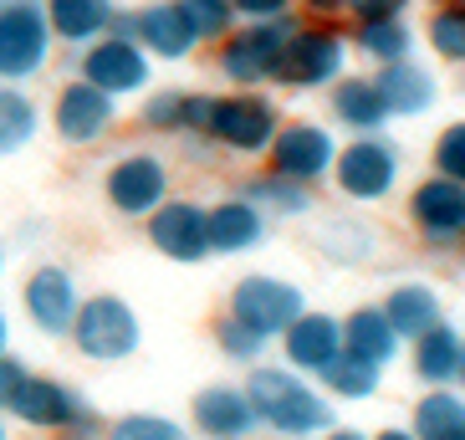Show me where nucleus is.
I'll list each match as a JSON object with an SVG mask.
<instances>
[{
	"mask_svg": "<svg viewBox=\"0 0 465 440\" xmlns=\"http://www.w3.org/2000/svg\"><path fill=\"white\" fill-rule=\"evenodd\" d=\"M246 399L256 410V425H272L276 435H328L332 405L317 395L297 369H266L256 364L246 379Z\"/></svg>",
	"mask_w": 465,
	"mask_h": 440,
	"instance_id": "f257e3e1",
	"label": "nucleus"
},
{
	"mask_svg": "<svg viewBox=\"0 0 465 440\" xmlns=\"http://www.w3.org/2000/svg\"><path fill=\"white\" fill-rule=\"evenodd\" d=\"M72 344L77 354L97 358V364H118V358H134L138 344H143V328H138V313L113 297V292H97L87 303H77V317H72Z\"/></svg>",
	"mask_w": 465,
	"mask_h": 440,
	"instance_id": "f03ea898",
	"label": "nucleus"
},
{
	"mask_svg": "<svg viewBox=\"0 0 465 440\" xmlns=\"http://www.w3.org/2000/svg\"><path fill=\"white\" fill-rule=\"evenodd\" d=\"M11 415L31 430H67L77 440H87L97 430V410L77 389L62 385V379H36V374L21 379V389L11 399Z\"/></svg>",
	"mask_w": 465,
	"mask_h": 440,
	"instance_id": "7ed1b4c3",
	"label": "nucleus"
},
{
	"mask_svg": "<svg viewBox=\"0 0 465 440\" xmlns=\"http://www.w3.org/2000/svg\"><path fill=\"white\" fill-rule=\"evenodd\" d=\"M52 26L42 0H0V83H21L46 67Z\"/></svg>",
	"mask_w": 465,
	"mask_h": 440,
	"instance_id": "20e7f679",
	"label": "nucleus"
},
{
	"mask_svg": "<svg viewBox=\"0 0 465 440\" xmlns=\"http://www.w3.org/2000/svg\"><path fill=\"white\" fill-rule=\"evenodd\" d=\"M297 31V15H272V21H256L246 31H231L225 46H220V72L231 77L235 87H251L256 93L261 83H272L276 62H282V46Z\"/></svg>",
	"mask_w": 465,
	"mask_h": 440,
	"instance_id": "39448f33",
	"label": "nucleus"
},
{
	"mask_svg": "<svg viewBox=\"0 0 465 440\" xmlns=\"http://www.w3.org/2000/svg\"><path fill=\"white\" fill-rule=\"evenodd\" d=\"M276 128H282L276 103H266L256 93H235V97H210V113H205L200 134H210L231 154H266Z\"/></svg>",
	"mask_w": 465,
	"mask_h": 440,
	"instance_id": "423d86ee",
	"label": "nucleus"
},
{
	"mask_svg": "<svg viewBox=\"0 0 465 440\" xmlns=\"http://www.w3.org/2000/svg\"><path fill=\"white\" fill-rule=\"evenodd\" d=\"M342 67H348V42H342L332 26H297L287 36V46H282V62H276V83L287 87H328L342 77Z\"/></svg>",
	"mask_w": 465,
	"mask_h": 440,
	"instance_id": "0eeeda50",
	"label": "nucleus"
},
{
	"mask_svg": "<svg viewBox=\"0 0 465 440\" xmlns=\"http://www.w3.org/2000/svg\"><path fill=\"white\" fill-rule=\"evenodd\" d=\"M297 313H307V297H302V287H292L282 276H241L231 292V317L246 323L251 333H261L266 344L282 338Z\"/></svg>",
	"mask_w": 465,
	"mask_h": 440,
	"instance_id": "6e6552de",
	"label": "nucleus"
},
{
	"mask_svg": "<svg viewBox=\"0 0 465 440\" xmlns=\"http://www.w3.org/2000/svg\"><path fill=\"white\" fill-rule=\"evenodd\" d=\"M332 169H338V190L348 195V200L373 205V200H389L394 185H399V149L383 134L379 138L358 134V144H348V149L332 159Z\"/></svg>",
	"mask_w": 465,
	"mask_h": 440,
	"instance_id": "1a4fd4ad",
	"label": "nucleus"
},
{
	"mask_svg": "<svg viewBox=\"0 0 465 440\" xmlns=\"http://www.w3.org/2000/svg\"><path fill=\"white\" fill-rule=\"evenodd\" d=\"M149 52L134 42V36H97L87 42V56H83V83H93L97 93L108 97H124V93H143L149 87Z\"/></svg>",
	"mask_w": 465,
	"mask_h": 440,
	"instance_id": "9d476101",
	"label": "nucleus"
},
{
	"mask_svg": "<svg viewBox=\"0 0 465 440\" xmlns=\"http://www.w3.org/2000/svg\"><path fill=\"white\" fill-rule=\"evenodd\" d=\"M108 205L118 215H153L169 200V165L159 154H124L103 179Z\"/></svg>",
	"mask_w": 465,
	"mask_h": 440,
	"instance_id": "9b49d317",
	"label": "nucleus"
},
{
	"mask_svg": "<svg viewBox=\"0 0 465 440\" xmlns=\"http://www.w3.org/2000/svg\"><path fill=\"white\" fill-rule=\"evenodd\" d=\"M410 220L430 246H460L465 241V185L445 175H430L410 195Z\"/></svg>",
	"mask_w": 465,
	"mask_h": 440,
	"instance_id": "f8f14e48",
	"label": "nucleus"
},
{
	"mask_svg": "<svg viewBox=\"0 0 465 440\" xmlns=\"http://www.w3.org/2000/svg\"><path fill=\"white\" fill-rule=\"evenodd\" d=\"M266 154H272V169L282 179L312 185V179H322L332 169L338 144H332L328 128H317V124H287V128H276V138H272Z\"/></svg>",
	"mask_w": 465,
	"mask_h": 440,
	"instance_id": "ddd939ff",
	"label": "nucleus"
},
{
	"mask_svg": "<svg viewBox=\"0 0 465 440\" xmlns=\"http://www.w3.org/2000/svg\"><path fill=\"white\" fill-rule=\"evenodd\" d=\"M124 36H134V42L149 56H159V62H184V56L200 46L190 15L179 11V0H159V5H143L138 15H128Z\"/></svg>",
	"mask_w": 465,
	"mask_h": 440,
	"instance_id": "4468645a",
	"label": "nucleus"
},
{
	"mask_svg": "<svg viewBox=\"0 0 465 440\" xmlns=\"http://www.w3.org/2000/svg\"><path fill=\"white\" fill-rule=\"evenodd\" d=\"M149 241L169 262H200V256H210L205 205H194V200H164L149 215Z\"/></svg>",
	"mask_w": 465,
	"mask_h": 440,
	"instance_id": "2eb2a0df",
	"label": "nucleus"
},
{
	"mask_svg": "<svg viewBox=\"0 0 465 440\" xmlns=\"http://www.w3.org/2000/svg\"><path fill=\"white\" fill-rule=\"evenodd\" d=\"M21 303H26L31 323H36L46 338H67L83 297H77V282H72L67 266H36L26 292H21Z\"/></svg>",
	"mask_w": 465,
	"mask_h": 440,
	"instance_id": "dca6fc26",
	"label": "nucleus"
},
{
	"mask_svg": "<svg viewBox=\"0 0 465 440\" xmlns=\"http://www.w3.org/2000/svg\"><path fill=\"white\" fill-rule=\"evenodd\" d=\"M282 348H287V369L322 374L332 364V354L342 348V323L332 313H297L292 328L282 333Z\"/></svg>",
	"mask_w": 465,
	"mask_h": 440,
	"instance_id": "f3484780",
	"label": "nucleus"
},
{
	"mask_svg": "<svg viewBox=\"0 0 465 440\" xmlns=\"http://www.w3.org/2000/svg\"><path fill=\"white\" fill-rule=\"evenodd\" d=\"M113 97L97 93L93 83H67L62 97H56V134L67 138V144H97V138L113 128Z\"/></svg>",
	"mask_w": 465,
	"mask_h": 440,
	"instance_id": "a211bd4d",
	"label": "nucleus"
},
{
	"mask_svg": "<svg viewBox=\"0 0 465 440\" xmlns=\"http://www.w3.org/2000/svg\"><path fill=\"white\" fill-rule=\"evenodd\" d=\"M194 430L210 440H241L256 430V410H251V399L246 389H235V385H210L194 395Z\"/></svg>",
	"mask_w": 465,
	"mask_h": 440,
	"instance_id": "6ab92c4d",
	"label": "nucleus"
},
{
	"mask_svg": "<svg viewBox=\"0 0 465 440\" xmlns=\"http://www.w3.org/2000/svg\"><path fill=\"white\" fill-rule=\"evenodd\" d=\"M205 235H210V251L241 256V251L266 241V210H256L246 195L241 200H225V205L205 210Z\"/></svg>",
	"mask_w": 465,
	"mask_h": 440,
	"instance_id": "aec40b11",
	"label": "nucleus"
},
{
	"mask_svg": "<svg viewBox=\"0 0 465 440\" xmlns=\"http://www.w3.org/2000/svg\"><path fill=\"white\" fill-rule=\"evenodd\" d=\"M373 87H379L389 118H394V113H404V118H420V113L435 108V97H440V83H435L424 67H414L410 56H404V62H389V67H379Z\"/></svg>",
	"mask_w": 465,
	"mask_h": 440,
	"instance_id": "412c9836",
	"label": "nucleus"
},
{
	"mask_svg": "<svg viewBox=\"0 0 465 440\" xmlns=\"http://www.w3.org/2000/svg\"><path fill=\"white\" fill-rule=\"evenodd\" d=\"M42 11H46L52 36L77 42V46L97 42L113 26V0H42Z\"/></svg>",
	"mask_w": 465,
	"mask_h": 440,
	"instance_id": "4be33fe9",
	"label": "nucleus"
},
{
	"mask_svg": "<svg viewBox=\"0 0 465 440\" xmlns=\"http://www.w3.org/2000/svg\"><path fill=\"white\" fill-rule=\"evenodd\" d=\"M332 118L342 128H353V134H383L389 108H383L373 77H342V83H332Z\"/></svg>",
	"mask_w": 465,
	"mask_h": 440,
	"instance_id": "5701e85b",
	"label": "nucleus"
},
{
	"mask_svg": "<svg viewBox=\"0 0 465 440\" xmlns=\"http://www.w3.org/2000/svg\"><path fill=\"white\" fill-rule=\"evenodd\" d=\"M399 338L394 328H389V317H383V307H358L348 323H342V348L358 358H369V364H379V369H389L399 358Z\"/></svg>",
	"mask_w": 465,
	"mask_h": 440,
	"instance_id": "b1692460",
	"label": "nucleus"
},
{
	"mask_svg": "<svg viewBox=\"0 0 465 440\" xmlns=\"http://www.w3.org/2000/svg\"><path fill=\"white\" fill-rule=\"evenodd\" d=\"M383 317H389V328L399 333V338H420L424 328H435L440 317V297L435 287H424V282H404V287H394L389 297H383Z\"/></svg>",
	"mask_w": 465,
	"mask_h": 440,
	"instance_id": "393cba45",
	"label": "nucleus"
},
{
	"mask_svg": "<svg viewBox=\"0 0 465 440\" xmlns=\"http://www.w3.org/2000/svg\"><path fill=\"white\" fill-rule=\"evenodd\" d=\"M455 358H460V333L440 317L435 328H424L414 338V374H420L424 385H450L455 379Z\"/></svg>",
	"mask_w": 465,
	"mask_h": 440,
	"instance_id": "a878e982",
	"label": "nucleus"
},
{
	"mask_svg": "<svg viewBox=\"0 0 465 440\" xmlns=\"http://www.w3.org/2000/svg\"><path fill=\"white\" fill-rule=\"evenodd\" d=\"M455 430H465V395H455V389H445V385L420 395V405H414V435L445 440V435H455Z\"/></svg>",
	"mask_w": 465,
	"mask_h": 440,
	"instance_id": "bb28decb",
	"label": "nucleus"
},
{
	"mask_svg": "<svg viewBox=\"0 0 465 440\" xmlns=\"http://www.w3.org/2000/svg\"><path fill=\"white\" fill-rule=\"evenodd\" d=\"M42 118H36V103H31L21 87L0 83V154H21L36 138Z\"/></svg>",
	"mask_w": 465,
	"mask_h": 440,
	"instance_id": "cd10ccee",
	"label": "nucleus"
},
{
	"mask_svg": "<svg viewBox=\"0 0 465 440\" xmlns=\"http://www.w3.org/2000/svg\"><path fill=\"white\" fill-rule=\"evenodd\" d=\"M379 379H383L379 364L348 354V348H338L332 364L322 369V385H328V395H338V399H369L373 389H379Z\"/></svg>",
	"mask_w": 465,
	"mask_h": 440,
	"instance_id": "c85d7f7f",
	"label": "nucleus"
},
{
	"mask_svg": "<svg viewBox=\"0 0 465 440\" xmlns=\"http://www.w3.org/2000/svg\"><path fill=\"white\" fill-rule=\"evenodd\" d=\"M358 46H363V56H373L379 67H389V62H404L414 46V31L399 21V15H383V21H363L358 26Z\"/></svg>",
	"mask_w": 465,
	"mask_h": 440,
	"instance_id": "c756f323",
	"label": "nucleus"
},
{
	"mask_svg": "<svg viewBox=\"0 0 465 440\" xmlns=\"http://www.w3.org/2000/svg\"><path fill=\"white\" fill-rule=\"evenodd\" d=\"M241 190H246V200L256 210H276V215H302V210L312 205V195L302 190L297 179H282V175L251 179V185H241Z\"/></svg>",
	"mask_w": 465,
	"mask_h": 440,
	"instance_id": "7c9ffc66",
	"label": "nucleus"
},
{
	"mask_svg": "<svg viewBox=\"0 0 465 440\" xmlns=\"http://www.w3.org/2000/svg\"><path fill=\"white\" fill-rule=\"evenodd\" d=\"M179 11L190 15V26L200 42H225L235 31V21H241L231 11V0H179Z\"/></svg>",
	"mask_w": 465,
	"mask_h": 440,
	"instance_id": "2f4dec72",
	"label": "nucleus"
},
{
	"mask_svg": "<svg viewBox=\"0 0 465 440\" xmlns=\"http://www.w3.org/2000/svg\"><path fill=\"white\" fill-rule=\"evenodd\" d=\"M430 46H435L445 62H465V0L460 5H445V11L430 21Z\"/></svg>",
	"mask_w": 465,
	"mask_h": 440,
	"instance_id": "473e14b6",
	"label": "nucleus"
},
{
	"mask_svg": "<svg viewBox=\"0 0 465 440\" xmlns=\"http://www.w3.org/2000/svg\"><path fill=\"white\" fill-rule=\"evenodd\" d=\"M215 344H220V354L235 358V364H256L261 348H266V338L251 333L246 323H235V317H220V323H215Z\"/></svg>",
	"mask_w": 465,
	"mask_h": 440,
	"instance_id": "72a5a7b5",
	"label": "nucleus"
},
{
	"mask_svg": "<svg viewBox=\"0 0 465 440\" xmlns=\"http://www.w3.org/2000/svg\"><path fill=\"white\" fill-rule=\"evenodd\" d=\"M108 440H190V435L174 420H164V415H124L108 430Z\"/></svg>",
	"mask_w": 465,
	"mask_h": 440,
	"instance_id": "f704fd0d",
	"label": "nucleus"
},
{
	"mask_svg": "<svg viewBox=\"0 0 465 440\" xmlns=\"http://www.w3.org/2000/svg\"><path fill=\"white\" fill-rule=\"evenodd\" d=\"M435 175L465 185V124H450L435 138Z\"/></svg>",
	"mask_w": 465,
	"mask_h": 440,
	"instance_id": "c9c22d12",
	"label": "nucleus"
},
{
	"mask_svg": "<svg viewBox=\"0 0 465 440\" xmlns=\"http://www.w3.org/2000/svg\"><path fill=\"white\" fill-rule=\"evenodd\" d=\"M184 103H190V93H153L149 108H143V124L149 128H184Z\"/></svg>",
	"mask_w": 465,
	"mask_h": 440,
	"instance_id": "e433bc0d",
	"label": "nucleus"
},
{
	"mask_svg": "<svg viewBox=\"0 0 465 440\" xmlns=\"http://www.w3.org/2000/svg\"><path fill=\"white\" fill-rule=\"evenodd\" d=\"M26 364L21 358H11V354H0V410H11V399H15V389H21V379H26Z\"/></svg>",
	"mask_w": 465,
	"mask_h": 440,
	"instance_id": "4c0bfd02",
	"label": "nucleus"
},
{
	"mask_svg": "<svg viewBox=\"0 0 465 440\" xmlns=\"http://www.w3.org/2000/svg\"><path fill=\"white\" fill-rule=\"evenodd\" d=\"M410 0H342V11H353L358 21H383V15H399Z\"/></svg>",
	"mask_w": 465,
	"mask_h": 440,
	"instance_id": "58836bf2",
	"label": "nucleus"
},
{
	"mask_svg": "<svg viewBox=\"0 0 465 440\" xmlns=\"http://www.w3.org/2000/svg\"><path fill=\"white\" fill-rule=\"evenodd\" d=\"M235 15H246V21H272V15H287L292 0H231Z\"/></svg>",
	"mask_w": 465,
	"mask_h": 440,
	"instance_id": "ea45409f",
	"label": "nucleus"
},
{
	"mask_svg": "<svg viewBox=\"0 0 465 440\" xmlns=\"http://www.w3.org/2000/svg\"><path fill=\"white\" fill-rule=\"evenodd\" d=\"M369 440H420L414 430H399V425H389V430H379V435H369Z\"/></svg>",
	"mask_w": 465,
	"mask_h": 440,
	"instance_id": "a19ab883",
	"label": "nucleus"
},
{
	"mask_svg": "<svg viewBox=\"0 0 465 440\" xmlns=\"http://www.w3.org/2000/svg\"><path fill=\"white\" fill-rule=\"evenodd\" d=\"M302 5H312V11H322V15H328V11H338L342 0H302Z\"/></svg>",
	"mask_w": 465,
	"mask_h": 440,
	"instance_id": "79ce46f5",
	"label": "nucleus"
},
{
	"mask_svg": "<svg viewBox=\"0 0 465 440\" xmlns=\"http://www.w3.org/2000/svg\"><path fill=\"white\" fill-rule=\"evenodd\" d=\"M328 440H369L363 430H328Z\"/></svg>",
	"mask_w": 465,
	"mask_h": 440,
	"instance_id": "37998d69",
	"label": "nucleus"
},
{
	"mask_svg": "<svg viewBox=\"0 0 465 440\" xmlns=\"http://www.w3.org/2000/svg\"><path fill=\"white\" fill-rule=\"evenodd\" d=\"M455 379H460V395H465V338H460V358H455Z\"/></svg>",
	"mask_w": 465,
	"mask_h": 440,
	"instance_id": "c03bdc74",
	"label": "nucleus"
},
{
	"mask_svg": "<svg viewBox=\"0 0 465 440\" xmlns=\"http://www.w3.org/2000/svg\"><path fill=\"white\" fill-rule=\"evenodd\" d=\"M5 344H11V323L0 317V354H5Z\"/></svg>",
	"mask_w": 465,
	"mask_h": 440,
	"instance_id": "a18cd8bd",
	"label": "nucleus"
},
{
	"mask_svg": "<svg viewBox=\"0 0 465 440\" xmlns=\"http://www.w3.org/2000/svg\"><path fill=\"white\" fill-rule=\"evenodd\" d=\"M445 440H465V430H455V435H445Z\"/></svg>",
	"mask_w": 465,
	"mask_h": 440,
	"instance_id": "49530a36",
	"label": "nucleus"
},
{
	"mask_svg": "<svg viewBox=\"0 0 465 440\" xmlns=\"http://www.w3.org/2000/svg\"><path fill=\"white\" fill-rule=\"evenodd\" d=\"M0 440H11V435H5V420H0Z\"/></svg>",
	"mask_w": 465,
	"mask_h": 440,
	"instance_id": "de8ad7c7",
	"label": "nucleus"
},
{
	"mask_svg": "<svg viewBox=\"0 0 465 440\" xmlns=\"http://www.w3.org/2000/svg\"><path fill=\"white\" fill-rule=\"evenodd\" d=\"M0 272H5V251H0Z\"/></svg>",
	"mask_w": 465,
	"mask_h": 440,
	"instance_id": "09e8293b",
	"label": "nucleus"
}]
</instances>
